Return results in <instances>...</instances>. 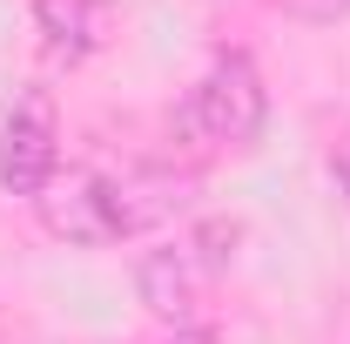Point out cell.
I'll list each match as a JSON object with an SVG mask.
<instances>
[{
	"mask_svg": "<svg viewBox=\"0 0 350 344\" xmlns=\"http://www.w3.org/2000/svg\"><path fill=\"white\" fill-rule=\"evenodd\" d=\"M34 34L54 61H88L115 34V0H34Z\"/></svg>",
	"mask_w": 350,
	"mask_h": 344,
	"instance_id": "5b68a950",
	"label": "cell"
},
{
	"mask_svg": "<svg viewBox=\"0 0 350 344\" xmlns=\"http://www.w3.org/2000/svg\"><path fill=\"white\" fill-rule=\"evenodd\" d=\"M243 243V223L236 216H202V223H182L162 243H148L135 257V297L148 304L162 324H196L209 297L222 291L229 263Z\"/></svg>",
	"mask_w": 350,
	"mask_h": 344,
	"instance_id": "7a4b0ae2",
	"label": "cell"
},
{
	"mask_svg": "<svg viewBox=\"0 0 350 344\" xmlns=\"http://www.w3.org/2000/svg\"><path fill=\"white\" fill-rule=\"evenodd\" d=\"M337 182H344V196H350V156H344V162H337Z\"/></svg>",
	"mask_w": 350,
	"mask_h": 344,
	"instance_id": "ba28073f",
	"label": "cell"
},
{
	"mask_svg": "<svg viewBox=\"0 0 350 344\" xmlns=\"http://www.w3.org/2000/svg\"><path fill=\"white\" fill-rule=\"evenodd\" d=\"M182 203H189V175L175 169H61L34 196L41 230L75 250H108L122 236H142L148 223H169Z\"/></svg>",
	"mask_w": 350,
	"mask_h": 344,
	"instance_id": "6da1fadb",
	"label": "cell"
},
{
	"mask_svg": "<svg viewBox=\"0 0 350 344\" xmlns=\"http://www.w3.org/2000/svg\"><path fill=\"white\" fill-rule=\"evenodd\" d=\"M148 344H222V338L209 331V324H169L162 338H148Z\"/></svg>",
	"mask_w": 350,
	"mask_h": 344,
	"instance_id": "52a82bcc",
	"label": "cell"
},
{
	"mask_svg": "<svg viewBox=\"0 0 350 344\" xmlns=\"http://www.w3.org/2000/svg\"><path fill=\"white\" fill-rule=\"evenodd\" d=\"M54 175H61V122L41 88H27L0 122V189L34 203Z\"/></svg>",
	"mask_w": 350,
	"mask_h": 344,
	"instance_id": "277c9868",
	"label": "cell"
},
{
	"mask_svg": "<svg viewBox=\"0 0 350 344\" xmlns=\"http://www.w3.org/2000/svg\"><path fill=\"white\" fill-rule=\"evenodd\" d=\"M276 14H290V21H304V27H337L350 14V0H269Z\"/></svg>",
	"mask_w": 350,
	"mask_h": 344,
	"instance_id": "8992f818",
	"label": "cell"
},
{
	"mask_svg": "<svg viewBox=\"0 0 350 344\" xmlns=\"http://www.w3.org/2000/svg\"><path fill=\"white\" fill-rule=\"evenodd\" d=\"M262 122H269V88H262V68L250 47L209 54V68L196 75V88L175 108V135L196 156H236L262 135Z\"/></svg>",
	"mask_w": 350,
	"mask_h": 344,
	"instance_id": "3957f363",
	"label": "cell"
}]
</instances>
